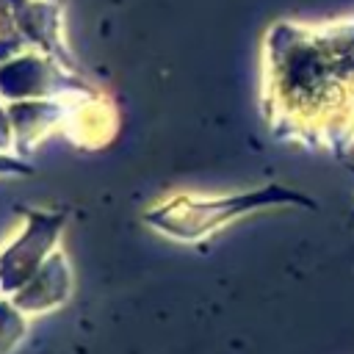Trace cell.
Here are the masks:
<instances>
[{"mask_svg":"<svg viewBox=\"0 0 354 354\" xmlns=\"http://www.w3.org/2000/svg\"><path fill=\"white\" fill-rule=\"evenodd\" d=\"M346 169H348V171L354 174V163H346ZM351 221H354V210H351Z\"/></svg>","mask_w":354,"mask_h":354,"instance_id":"9c48e42d","label":"cell"},{"mask_svg":"<svg viewBox=\"0 0 354 354\" xmlns=\"http://www.w3.org/2000/svg\"><path fill=\"white\" fill-rule=\"evenodd\" d=\"M72 288H75V274H72V266L66 260V254L61 249H55L44 263L41 268L11 296L14 304L25 313V315H44L61 304L69 301L72 296Z\"/></svg>","mask_w":354,"mask_h":354,"instance_id":"277c9868","label":"cell"},{"mask_svg":"<svg viewBox=\"0 0 354 354\" xmlns=\"http://www.w3.org/2000/svg\"><path fill=\"white\" fill-rule=\"evenodd\" d=\"M266 207H310L315 210L318 202L296 188L288 185H263L257 191H241L227 196H194V194H177L166 202H158L144 210V224L158 230L166 238L174 241H202L221 230L224 224L254 213Z\"/></svg>","mask_w":354,"mask_h":354,"instance_id":"6da1fadb","label":"cell"},{"mask_svg":"<svg viewBox=\"0 0 354 354\" xmlns=\"http://www.w3.org/2000/svg\"><path fill=\"white\" fill-rule=\"evenodd\" d=\"M66 218L69 216L64 207L22 210V230L0 249V293L3 296H14L41 268V263L58 249Z\"/></svg>","mask_w":354,"mask_h":354,"instance_id":"7a4b0ae2","label":"cell"},{"mask_svg":"<svg viewBox=\"0 0 354 354\" xmlns=\"http://www.w3.org/2000/svg\"><path fill=\"white\" fill-rule=\"evenodd\" d=\"M30 315H25L11 296L0 293V354H11L28 335Z\"/></svg>","mask_w":354,"mask_h":354,"instance_id":"8992f818","label":"cell"},{"mask_svg":"<svg viewBox=\"0 0 354 354\" xmlns=\"http://www.w3.org/2000/svg\"><path fill=\"white\" fill-rule=\"evenodd\" d=\"M6 111L14 136V152L19 158H25L30 147H36L44 136H50L53 127H66L72 116L64 100H19V102H6Z\"/></svg>","mask_w":354,"mask_h":354,"instance_id":"5b68a950","label":"cell"},{"mask_svg":"<svg viewBox=\"0 0 354 354\" xmlns=\"http://www.w3.org/2000/svg\"><path fill=\"white\" fill-rule=\"evenodd\" d=\"M33 166L25 163L19 155H11V152H0V174H30Z\"/></svg>","mask_w":354,"mask_h":354,"instance_id":"52a82bcc","label":"cell"},{"mask_svg":"<svg viewBox=\"0 0 354 354\" xmlns=\"http://www.w3.org/2000/svg\"><path fill=\"white\" fill-rule=\"evenodd\" d=\"M66 94L97 97L80 80L69 77L58 61H47L33 53H22L6 64H0V100H64Z\"/></svg>","mask_w":354,"mask_h":354,"instance_id":"3957f363","label":"cell"},{"mask_svg":"<svg viewBox=\"0 0 354 354\" xmlns=\"http://www.w3.org/2000/svg\"><path fill=\"white\" fill-rule=\"evenodd\" d=\"M0 152H14V136H11L8 111H6V102L3 100H0Z\"/></svg>","mask_w":354,"mask_h":354,"instance_id":"ba28073f","label":"cell"}]
</instances>
